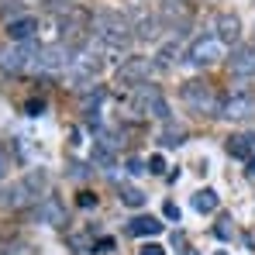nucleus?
<instances>
[{
	"label": "nucleus",
	"mask_w": 255,
	"mask_h": 255,
	"mask_svg": "<svg viewBox=\"0 0 255 255\" xmlns=\"http://www.w3.org/2000/svg\"><path fill=\"white\" fill-rule=\"evenodd\" d=\"M90 31H93V42L100 45V52H107V55H121L134 42L131 17L121 10H97L90 17Z\"/></svg>",
	"instance_id": "1"
},
{
	"label": "nucleus",
	"mask_w": 255,
	"mask_h": 255,
	"mask_svg": "<svg viewBox=\"0 0 255 255\" xmlns=\"http://www.w3.org/2000/svg\"><path fill=\"white\" fill-rule=\"evenodd\" d=\"M179 97H183V104H186L193 114H200V118H221V100H217V93H214L211 83L190 80V83H183Z\"/></svg>",
	"instance_id": "2"
},
{
	"label": "nucleus",
	"mask_w": 255,
	"mask_h": 255,
	"mask_svg": "<svg viewBox=\"0 0 255 255\" xmlns=\"http://www.w3.org/2000/svg\"><path fill=\"white\" fill-rule=\"evenodd\" d=\"M42 186H45V172H28L24 179L10 183V186L3 190V207L21 211V207L35 204V200H38V193H42Z\"/></svg>",
	"instance_id": "3"
},
{
	"label": "nucleus",
	"mask_w": 255,
	"mask_h": 255,
	"mask_svg": "<svg viewBox=\"0 0 255 255\" xmlns=\"http://www.w3.org/2000/svg\"><path fill=\"white\" fill-rule=\"evenodd\" d=\"M35 59H38V48L31 42H10L0 48V73H7V76L24 73L35 66Z\"/></svg>",
	"instance_id": "4"
},
{
	"label": "nucleus",
	"mask_w": 255,
	"mask_h": 255,
	"mask_svg": "<svg viewBox=\"0 0 255 255\" xmlns=\"http://www.w3.org/2000/svg\"><path fill=\"white\" fill-rule=\"evenodd\" d=\"M104 52H93V48H83V52H76L73 55V62H69V76L76 80V83H90V80H97L100 73H104Z\"/></svg>",
	"instance_id": "5"
},
{
	"label": "nucleus",
	"mask_w": 255,
	"mask_h": 255,
	"mask_svg": "<svg viewBox=\"0 0 255 255\" xmlns=\"http://www.w3.org/2000/svg\"><path fill=\"white\" fill-rule=\"evenodd\" d=\"M186 59H190L197 69H204V66H217V62L224 59V42H221L217 35H200V38H193L190 52H186Z\"/></svg>",
	"instance_id": "6"
},
{
	"label": "nucleus",
	"mask_w": 255,
	"mask_h": 255,
	"mask_svg": "<svg viewBox=\"0 0 255 255\" xmlns=\"http://www.w3.org/2000/svg\"><path fill=\"white\" fill-rule=\"evenodd\" d=\"M152 69H155L152 59H145V55H128L125 62H121V69H118V86L148 83V73H152Z\"/></svg>",
	"instance_id": "7"
},
{
	"label": "nucleus",
	"mask_w": 255,
	"mask_h": 255,
	"mask_svg": "<svg viewBox=\"0 0 255 255\" xmlns=\"http://www.w3.org/2000/svg\"><path fill=\"white\" fill-rule=\"evenodd\" d=\"M69 62H73L69 45H66V42H55V45H45V48H38L35 69H42V73H62V69H69Z\"/></svg>",
	"instance_id": "8"
},
{
	"label": "nucleus",
	"mask_w": 255,
	"mask_h": 255,
	"mask_svg": "<svg viewBox=\"0 0 255 255\" xmlns=\"http://www.w3.org/2000/svg\"><path fill=\"white\" fill-rule=\"evenodd\" d=\"M252 114H255V93L252 90H235L221 104V118H228V121H245Z\"/></svg>",
	"instance_id": "9"
},
{
	"label": "nucleus",
	"mask_w": 255,
	"mask_h": 255,
	"mask_svg": "<svg viewBox=\"0 0 255 255\" xmlns=\"http://www.w3.org/2000/svg\"><path fill=\"white\" fill-rule=\"evenodd\" d=\"M138 111L148 114V118H159V121H169V100L162 97V90L141 83L138 86Z\"/></svg>",
	"instance_id": "10"
},
{
	"label": "nucleus",
	"mask_w": 255,
	"mask_h": 255,
	"mask_svg": "<svg viewBox=\"0 0 255 255\" xmlns=\"http://www.w3.org/2000/svg\"><path fill=\"white\" fill-rule=\"evenodd\" d=\"M3 35H7V42H31V38L38 35V17H35V14H17V17H10V21L3 24Z\"/></svg>",
	"instance_id": "11"
},
{
	"label": "nucleus",
	"mask_w": 255,
	"mask_h": 255,
	"mask_svg": "<svg viewBox=\"0 0 255 255\" xmlns=\"http://www.w3.org/2000/svg\"><path fill=\"white\" fill-rule=\"evenodd\" d=\"M159 24H162L159 14H148V10H134V14H131V28H134V38H138V42L159 38Z\"/></svg>",
	"instance_id": "12"
},
{
	"label": "nucleus",
	"mask_w": 255,
	"mask_h": 255,
	"mask_svg": "<svg viewBox=\"0 0 255 255\" xmlns=\"http://www.w3.org/2000/svg\"><path fill=\"white\" fill-rule=\"evenodd\" d=\"M228 66H231V73H235V76L252 80V76H255V45H238V48L231 52Z\"/></svg>",
	"instance_id": "13"
},
{
	"label": "nucleus",
	"mask_w": 255,
	"mask_h": 255,
	"mask_svg": "<svg viewBox=\"0 0 255 255\" xmlns=\"http://www.w3.org/2000/svg\"><path fill=\"white\" fill-rule=\"evenodd\" d=\"M190 0H166L162 3V21H169L172 31H183L186 24H190Z\"/></svg>",
	"instance_id": "14"
},
{
	"label": "nucleus",
	"mask_w": 255,
	"mask_h": 255,
	"mask_svg": "<svg viewBox=\"0 0 255 255\" xmlns=\"http://www.w3.org/2000/svg\"><path fill=\"white\" fill-rule=\"evenodd\" d=\"M214 28H217V38L224 45H238V38H242V17L238 14H217Z\"/></svg>",
	"instance_id": "15"
},
{
	"label": "nucleus",
	"mask_w": 255,
	"mask_h": 255,
	"mask_svg": "<svg viewBox=\"0 0 255 255\" xmlns=\"http://www.w3.org/2000/svg\"><path fill=\"white\" fill-rule=\"evenodd\" d=\"M38 221L42 224H52V228H62L66 224V207L55 197H45L42 204H38Z\"/></svg>",
	"instance_id": "16"
},
{
	"label": "nucleus",
	"mask_w": 255,
	"mask_h": 255,
	"mask_svg": "<svg viewBox=\"0 0 255 255\" xmlns=\"http://www.w3.org/2000/svg\"><path fill=\"white\" fill-rule=\"evenodd\" d=\"M252 145H255V134H231L224 141L231 159H252Z\"/></svg>",
	"instance_id": "17"
},
{
	"label": "nucleus",
	"mask_w": 255,
	"mask_h": 255,
	"mask_svg": "<svg viewBox=\"0 0 255 255\" xmlns=\"http://www.w3.org/2000/svg\"><path fill=\"white\" fill-rule=\"evenodd\" d=\"M93 162L100 169H114V141L111 138H93Z\"/></svg>",
	"instance_id": "18"
},
{
	"label": "nucleus",
	"mask_w": 255,
	"mask_h": 255,
	"mask_svg": "<svg viewBox=\"0 0 255 255\" xmlns=\"http://www.w3.org/2000/svg\"><path fill=\"white\" fill-rule=\"evenodd\" d=\"M162 228H166V224H162L159 217H152V214H138V217L128 224V231H131V235H138V238H141V235H159Z\"/></svg>",
	"instance_id": "19"
},
{
	"label": "nucleus",
	"mask_w": 255,
	"mask_h": 255,
	"mask_svg": "<svg viewBox=\"0 0 255 255\" xmlns=\"http://www.w3.org/2000/svg\"><path fill=\"white\" fill-rule=\"evenodd\" d=\"M179 55H183V48H179V42L172 38V42H166L159 52H155V59H152V62H155V69H172V66L179 62Z\"/></svg>",
	"instance_id": "20"
},
{
	"label": "nucleus",
	"mask_w": 255,
	"mask_h": 255,
	"mask_svg": "<svg viewBox=\"0 0 255 255\" xmlns=\"http://www.w3.org/2000/svg\"><path fill=\"white\" fill-rule=\"evenodd\" d=\"M217 204H221V200H217V193H214V190H197V193H193V211L214 214V211H217Z\"/></svg>",
	"instance_id": "21"
},
{
	"label": "nucleus",
	"mask_w": 255,
	"mask_h": 255,
	"mask_svg": "<svg viewBox=\"0 0 255 255\" xmlns=\"http://www.w3.org/2000/svg\"><path fill=\"white\" fill-rule=\"evenodd\" d=\"M183 141H186V131H183V128H166V131H162V145H166V148H179Z\"/></svg>",
	"instance_id": "22"
},
{
	"label": "nucleus",
	"mask_w": 255,
	"mask_h": 255,
	"mask_svg": "<svg viewBox=\"0 0 255 255\" xmlns=\"http://www.w3.org/2000/svg\"><path fill=\"white\" fill-rule=\"evenodd\" d=\"M121 200H125V207H141L145 204V193L138 186H121Z\"/></svg>",
	"instance_id": "23"
},
{
	"label": "nucleus",
	"mask_w": 255,
	"mask_h": 255,
	"mask_svg": "<svg viewBox=\"0 0 255 255\" xmlns=\"http://www.w3.org/2000/svg\"><path fill=\"white\" fill-rule=\"evenodd\" d=\"M0 14L17 17V14H21V0H0ZM10 17H7V21H10Z\"/></svg>",
	"instance_id": "24"
},
{
	"label": "nucleus",
	"mask_w": 255,
	"mask_h": 255,
	"mask_svg": "<svg viewBox=\"0 0 255 255\" xmlns=\"http://www.w3.org/2000/svg\"><path fill=\"white\" fill-rule=\"evenodd\" d=\"M148 172L162 176V172H166V159H162V155H152V159H148Z\"/></svg>",
	"instance_id": "25"
},
{
	"label": "nucleus",
	"mask_w": 255,
	"mask_h": 255,
	"mask_svg": "<svg viewBox=\"0 0 255 255\" xmlns=\"http://www.w3.org/2000/svg\"><path fill=\"white\" fill-rule=\"evenodd\" d=\"M24 111H28L31 118H38V114H42V111H45V100H31V104H28Z\"/></svg>",
	"instance_id": "26"
},
{
	"label": "nucleus",
	"mask_w": 255,
	"mask_h": 255,
	"mask_svg": "<svg viewBox=\"0 0 255 255\" xmlns=\"http://www.w3.org/2000/svg\"><path fill=\"white\" fill-rule=\"evenodd\" d=\"M138 255H166V249H162V245H141Z\"/></svg>",
	"instance_id": "27"
},
{
	"label": "nucleus",
	"mask_w": 255,
	"mask_h": 255,
	"mask_svg": "<svg viewBox=\"0 0 255 255\" xmlns=\"http://www.w3.org/2000/svg\"><path fill=\"white\" fill-rule=\"evenodd\" d=\"M7 255H35L28 245H14V249H7Z\"/></svg>",
	"instance_id": "28"
},
{
	"label": "nucleus",
	"mask_w": 255,
	"mask_h": 255,
	"mask_svg": "<svg viewBox=\"0 0 255 255\" xmlns=\"http://www.w3.org/2000/svg\"><path fill=\"white\" fill-rule=\"evenodd\" d=\"M228 224H231V221H228V217H224V221H221V224H217V235H221V238H228V235H231V228H228Z\"/></svg>",
	"instance_id": "29"
},
{
	"label": "nucleus",
	"mask_w": 255,
	"mask_h": 255,
	"mask_svg": "<svg viewBox=\"0 0 255 255\" xmlns=\"http://www.w3.org/2000/svg\"><path fill=\"white\" fill-rule=\"evenodd\" d=\"M166 217H169V221H179V207H176V204H166Z\"/></svg>",
	"instance_id": "30"
},
{
	"label": "nucleus",
	"mask_w": 255,
	"mask_h": 255,
	"mask_svg": "<svg viewBox=\"0 0 255 255\" xmlns=\"http://www.w3.org/2000/svg\"><path fill=\"white\" fill-rule=\"evenodd\" d=\"M128 169H131V172H145V162H141V159H131Z\"/></svg>",
	"instance_id": "31"
},
{
	"label": "nucleus",
	"mask_w": 255,
	"mask_h": 255,
	"mask_svg": "<svg viewBox=\"0 0 255 255\" xmlns=\"http://www.w3.org/2000/svg\"><path fill=\"white\" fill-rule=\"evenodd\" d=\"M3 172H7V159H3V152H0V179H3Z\"/></svg>",
	"instance_id": "32"
},
{
	"label": "nucleus",
	"mask_w": 255,
	"mask_h": 255,
	"mask_svg": "<svg viewBox=\"0 0 255 255\" xmlns=\"http://www.w3.org/2000/svg\"><path fill=\"white\" fill-rule=\"evenodd\" d=\"M249 176L255 179V159H249Z\"/></svg>",
	"instance_id": "33"
},
{
	"label": "nucleus",
	"mask_w": 255,
	"mask_h": 255,
	"mask_svg": "<svg viewBox=\"0 0 255 255\" xmlns=\"http://www.w3.org/2000/svg\"><path fill=\"white\" fill-rule=\"evenodd\" d=\"M183 255H200V252H193V249H186V252H183Z\"/></svg>",
	"instance_id": "34"
},
{
	"label": "nucleus",
	"mask_w": 255,
	"mask_h": 255,
	"mask_svg": "<svg viewBox=\"0 0 255 255\" xmlns=\"http://www.w3.org/2000/svg\"><path fill=\"white\" fill-rule=\"evenodd\" d=\"M217 255H228V252H217Z\"/></svg>",
	"instance_id": "35"
}]
</instances>
